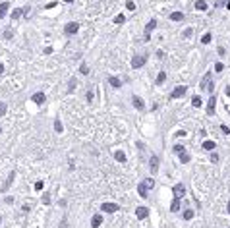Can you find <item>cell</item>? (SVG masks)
<instances>
[{
  "instance_id": "obj_6",
  "label": "cell",
  "mask_w": 230,
  "mask_h": 228,
  "mask_svg": "<svg viewBox=\"0 0 230 228\" xmlns=\"http://www.w3.org/2000/svg\"><path fill=\"white\" fill-rule=\"evenodd\" d=\"M186 91H188V87H186V85H178L176 89L170 93V99H180L182 95H186Z\"/></svg>"
},
{
  "instance_id": "obj_4",
  "label": "cell",
  "mask_w": 230,
  "mask_h": 228,
  "mask_svg": "<svg viewBox=\"0 0 230 228\" xmlns=\"http://www.w3.org/2000/svg\"><path fill=\"white\" fill-rule=\"evenodd\" d=\"M145 62H147V56H145V54H141V56L138 54V56H133V58H132V68L139 70V68H141V66L145 64Z\"/></svg>"
},
{
  "instance_id": "obj_44",
  "label": "cell",
  "mask_w": 230,
  "mask_h": 228,
  "mask_svg": "<svg viewBox=\"0 0 230 228\" xmlns=\"http://www.w3.org/2000/svg\"><path fill=\"white\" fill-rule=\"evenodd\" d=\"M186 135V131L184 130H180V131H176V137H184Z\"/></svg>"
},
{
  "instance_id": "obj_11",
  "label": "cell",
  "mask_w": 230,
  "mask_h": 228,
  "mask_svg": "<svg viewBox=\"0 0 230 228\" xmlns=\"http://www.w3.org/2000/svg\"><path fill=\"white\" fill-rule=\"evenodd\" d=\"M215 105H217V97H211L207 102V114H215Z\"/></svg>"
},
{
  "instance_id": "obj_42",
  "label": "cell",
  "mask_w": 230,
  "mask_h": 228,
  "mask_svg": "<svg viewBox=\"0 0 230 228\" xmlns=\"http://www.w3.org/2000/svg\"><path fill=\"white\" fill-rule=\"evenodd\" d=\"M6 112V105H4V102H0V114H4Z\"/></svg>"
},
{
  "instance_id": "obj_22",
  "label": "cell",
  "mask_w": 230,
  "mask_h": 228,
  "mask_svg": "<svg viewBox=\"0 0 230 228\" xmlns=\"http://www.w3.org/2000/svg\"><path fill=\"white\" fill-rule=\"evenodd\" d=\"M191 106L193 108H199L201 106V97H197V95H195V97H191Z\"/></svg>"
},
{
  "instance_id": "obj_30",
  "label": "cell",
  "mask_w": 230,
  "mask_h": 228,
  "mask_svg": "<svg viewBox=\"0 0 230 228\" xmlns=\"http://www.w3.org/2000/svg\"><path fill=\"white\" fill-rule=\"evenodd\" d=\"M80 72L83 73V76H87V73H89V68H87V64H81V66H80Z\"/></svg>"
},
{
  "instance_id": "obj_16",
  "label": "cell",
  "mask_w": 230,
  "mask_h": 228,
  "mask_svg": "<svg viewBox=\"0 0 230 228\" xmlns=\"http://www.w3.org/2000/svg\"><path fill=\"white\" fill-rule=\"evenodd\" d=\"M215 145H217L215 141H211V139H205V141H203V149H207V151H213V149H215Z\"/></svg>"
},
{
  "instance_id": "obj_41",
  "label": "cell",
  "mask_w": 230,
  "mask_h": 228,
  "mask_svg": "<svg viewBox=\"0 0 230 228\" xmlns=\"http://www.w3.org/2000/svg\"><path fill=\"white\" fill-rule=\"evenodd\" d=\"M191 33H193V29H186V31H184V33H182V35H184V37H190V35H191Z\"/></svg>"
},
{
  "instance_id": "obj_20",
  "label": "cell",
  "mask_w": 230,
  "mask_h": 228,
  "mask_svg": "<svg viewBox=\"0 0 230 228\" xmlns=\"http://www.w3.org/2000/svg\"><path fill=\"white\" fill-rule=\"evenodd\" d=\"M109 83H110L112 87H116V89H118V87L122 85V81H120L118 77H114V76H110V77H109Z\"/></svg>"
},
{
  "instance_id": "obj_25",
  "label": "cell",
  "mask_w": 230,
  "mask_h": 228,
  "mask_svg": "<svg viewBox=\"0 0 230 228\" xmlns=\"http://www.w3.org/2000/svg\"><path fill=\"white\" fill-rule=\"evenodd\" d=\"M211 37H213L211 33H205L203 37H201V43H203V45H209V43H211Z\"/></svg>"
},
{
  "instance_id": "obj_1",
  "label": "cell",
  "mask_w": 230,
  "mask_h": 228,
  "mask_svg": "<svg viewBox=\"0 0 230 228\" xmlns=\"http://www.w3.org/2000/svg\"><path fill=\"white\" fill-rule=\"evenodd\" d=\"M153 186H155V178H145L143 182H139V186H138L139 195H141V197H147V192H149Z\"/></svg>"
},
{
  "instance_id": "obj_28",
  "label": "cell",
  "mask_w": 230,
  "mask_h": 228,
  "mask_svg": "<svg viewBox=\"0 0 230 228\" xmlns=\"http://www.w3.org/2000/svg\"><path fill=\"white\" fill-rule=\"evenodd\" d=\"M126 21V18H124V14H118L116 18H114V23H124Z\"/></svg>"
},
{
  "instance_id": "obj_34",
  "label": "cell",
  "mask_w": 230,
  "mask_h": 228,
  "mask_svg": "<svg viewBox=\"0 0 230 228\" xmlns=\"http://www.w3.org/2000/svg\"><path fill=\"white\" fill-rule=\"evenodd\" d=\"M228 0H215V6H226Z\"/></svg>"
},
{
  "instance_id": "obj_31",
  "label": "cell",
  "mask_w": 230,
  "mask_h": 228,
  "mask_svg": "<svg viewBox=\"0 0 230 228\" xmlns=\"http://www.w3.org/2000/svg\"><path fill=\"white\" fill-rule=\"evenodd\" d=\"M215 70H217V73H220L222 70H224V64H222V62H217V64H215Z\"/></svg>"
},
{
  "instance_id": "obj_49",
  "label": "cell",
  "mask_w": 230,
  "mask_h": 228,
  "mask_svg": "<svg viewBox=\"0 0 230 228\" xmlns=\"http://www.w3.org/2000/svg\"><path fill=\"white\" fill-rule=\"evenodd\" d=\"M2 73H4V66L0 64V76H2Z\"/></svg>"
},
{
  "instance_id": "obj_17",
  "label": "cell",
  "mask_w": 230,
  "mask_h": 228,
  "mask_svg": "<svg viewBox=\"0 0 230 228\" xmlns=\"http://www.w3.org/2000/svg\"><path fill=\"white\" fill-rule=\"evenodd\" d=\"M195 10L205 12L207 10V2H205V0H197V2H195Z\"/></svg>"
},
{
  "instance_id": "obj_38",
  "label": "cell",
  "mask_w": 230,
  "mask_h": 228,
  "mask_svg": "<svg viewBox=\"0 0 230 228\" xmlns=\"http://www.w3.org/2000/svg\"><path fill=\"white\" fill-rule=\"evenodd\" d=\"M4 39H12V29H6L4 31Z\"/></svg>"
},
{
  "instance_id": "obj_9",
  "label": "cell",
  "mask_w": 230,
  "mask_h": 228,
  "mask_svg": "<svg viewBox=\"0 0 230 228\" xmlns=\"http://www.w3.org/2000/svg\"><path fill=\"white\" fill-rule=\"evenodd\" d=\"M155 27H157V21L155 19H151L149 23L145 25V41H149V35H151V31H153Z\"/></svg>"
},
{
  "instance_id": "obj_52",
  "label": "cell",
  "mask_w": 230,
  "mask_h": 228,
  "mask_svg": "<svg viewBox=\"0 0 230 228\" xmlns=\"http://www.w3.org/2000/svg\"><path fill=\"white\" fill-rule=\"evenodd\" d=\"M228 213H230V201H228Z\"/></svg>"
},
{
  "instance_id": "obj_26",
  "label": "cell",
  "mask_w": 230,
  "mask_h": 228,
  "mask_svg": "<svg viewBox=\"0 0 230 228\" xmlns=\"http://www.w3.org/2000/svg\"><path fill=\"white\" fill-rule=\"evenodd\" d=\"M54 130L58 131V134L62 131V122H60V118H56V120H54Z\"/></svg>"
},
{
  "instance_id": "obj_12",
  "label": "cell",
  "mask_w": 230,
  "mask_h": 228,
  "mask_svg": "<svg viewBox=\"0 0 230 228\" xmlns=\"http://www.w3.org/2000/svg\"><path fill=\"white\" fill-rule=\"evenodd\" d=\"M31 99H33V102H35V105H43V102H45V99H47V97H45V93H35V95H33Z\"/></svg>"
},
{
  "instance_id": "obj_19",
  "label": "cell",
  "mask_w": 230,
  "mask_h": 228,
  "mask_svg": "<svg viewBox=\"0 0 230 228\" xmlns=\"http://www.w3.org/2000/svg\"><path fill=\"white\" fill-rule=\"evenodd\" d=\"M101 222H103V217H101V215H95V217H93V220H91V226L97 228V226H101Z\"/></svg>"
},
{
  "instance_id": "obj_48",
  "label": "cell",
  "mask_w": 230,
  "mask_h": 228,
  "mask_svg": "<svg viewBox=\"0 0 230 228\" xmlns=\"http://www.w3.org/2000/svg\"><path fill=\"white\" fill-rule=\"evenodd\" d=\"M224 93H226V95H228V97H230V85H228V87H226V89H224Z\"/></svg>"
},
{
  "instance_id": "obj_27",
  "label": "cell",
  "mask_w": 230,
  "mask_h": 228,
  "mask_svg": "<svg viewBox=\"0 0 230 228\" xmlns=\"http://www.w3.org/2000/svg\"><path fill=\"white\" fill-rule=\"evenodd\" d=\"M184 218H186V220L193 218V211H191V209H186V211H184Z\"/></svg>"
},
{
  "instance_id": "obj_29",
  "label": "cell",
  "mask_w": 230,
  "mask_h": 228,
  "mask_svg": "<svg viewBox=\"0 0 230 228\" xmlns=\"http://www.w3.org/2000/svg\"><path fill=\"white\" fill-rule=\"evenodd\" d=\"M164 79H166V73H164V72H161V73H159V76H157V83H159V85H161V83L164 81Z\"/></svg>"
},
{
  "instance_id": "obj_37",
  "label": "cell",
  "mask_w": 230,
  "mask_h": 228,
  "mask_svg": "<svg viewBox=\"0 0 230 228\" xmlns=\"http://www.w3.org/2000/svg\"><path fill=\"white\" fill-rule=\"evenodd\" d=\"M182 151H186L184 145H174V153H182Z\"/></svg>"
},
{
  "instance_id": "obj_35",
  "label": "cell",
  "mask_w": 230,
  "mask_h": 228,
  "mask_svg": "<svg viewBox=\"0 0 230 228\" xmlns=\"http://www.w3.org/2000/svg\"><path fill=\"white\" fill-rule=\"evenodd\" d=\"M126 8H128V10H135V4L132 2V0H128V2H126Z\"/></svg>"
},
{
  "instance_id": "obj_33",
  "label": "cell",
  "mask_w": 230,
  "mask_h": 228,
  "mask_svg": "<svg viewBox=\"0 0 230 228\" xmlns=\"http://www.w3.org/2000/svg\"><path fill=\"white\" fill-rule=\"evenodd\" d=\"M43 203H45V205L50 203V193H45V195H43Z\"/></svg>"
},
{
  "instance_id": "obj_8",
  "label": "cell",
  "mask_w": 230,
  "mask_h": 228,
  "mask_svg": "<svg viewBox=\"0 0 230 228\" xmlns=\"http://www.w3.org/2000/svg\"><path fill=\"white\" fill-rule=\"evenodd\" d=\"M149 168H151V174H157V170H159V157H151V163H149Z\"/></svg>"
},
{
  "instance_id": "obj_18",
  "label": "cell",
  "mask_w": 230,
  "mask_h": 228,
  "mask_svg": "<svg viewBox=\"0 0 230 228\" xmlns=\"http://www.w3.org/2000/svg\"><path fill=\"white\" fill-rule=\"evenodd\" d=\"M8 8H10V4H8V2H2V4H0V19H2V18L6 16Z\"/></svg>"
},
{
  "instance_id": "obj_15",
  "label": "cell",
  "mask_w": 230,
  "mask_h": 228,
  "mask_svg": "<svg viewBox=\"0 0 230 228\" xmlns=\"http://www.w3.org/2000/svg\"><path fill=\"white\" fill-rule=\"evenodd\" d=\"M184 19V14L182 12H174V14H170V21H182Z\"/></svg>"
},
{
  "instance_id": "obj_54",
  "label": "cell",
  "mask_w": 230,
  "mask_h": 228,
  "mask_svg": "<svg viewBox=\"0 0 230 228\" xmlns=\"http://www.w3.org/2000/svg\"><path fill=\"white\" fill-rule=\"evenodd\" d=\"M228 112H230V106H228Z\"/></svg>"
},
{
  "instance_id": "obj_43",
  "label": "cell",
  "mask_w": 230,
  "mask_h": 228,
  "mask_svg": "<svg viewBox=\"0 0 230 228\" xmlns=\"http://www.w3.org/2000/svg\"><path fill=\"white\" fill-rule=\"evenodd\" d=\"M54 6H56V2H48V4L45 6V8H47V10H50V8H54Z\"/></svg>"
},
{
  "instance_id": "obj_24",
  "label": "cell",
  "mask_w": 230,
  "mask_h": 228,
  "mask_svg": "<svg viewBox=\"0 0 230 228\" xmlns=\"http://www.w3.org/2000/svg\"><path fill=\"white\" fill-rule=\"evenodd\" d=\"M21 14H23V10H19V8H16V10H14V12H12V19H14V21H18V19H19V16H21Z\"/></svg>"
},
{
  "instance_id": "obj_50",
  "label": "cell",
  "mask_w": 230,
  "mask_h": 228,
  "mask_svg": "<svg viewBox=\"0 0 230 228\" xmlns=\"http://www.w3.org/2000/svg\"><path fill=\"white\" fill-rule=\"evenodd\" d=\"M224 8H228V10H230V0H228V4H226V6H224Z\"/></svg>"
},
{
  "instance_id": "obj_7",
  "label": "cell",
  "mask_w": 230,
  "mask_h": 228,
  "mask_svg": "<svg viewBox=\"0 0 230 228\" xmlns=\"http://www.w3.org/2000/svg\"><path fill=\"white\" fill-rule=\"evenodd\" d=\"M118 209L120 207L116 203H103V205H101V211H103V213H116Z\"/></svg>"
},
{
  "instance_id": "obj_32",
  "label": "cell",
  "mask_w": 230,
  "mask_h": 228,
  "mask_svg": "<svg viewBox=\"0 0 230 228\" xmlns=\"http://www.w3.org/2000/svg\"><path fill=\"white\" fill-rule=\"evenodd\" d=\"M14 176H16V172H12V174H10V178H8V182H6L4 189H8V188H10V184H12V180H14Z\"/></svg>"
},
{
  "instance_id": "obj_53",
  "label": "cell",
  "mask_w": 230,
  "mask_h": 228,
  "mask_svg": "<svg viewBox=\"0 0 230 228\" xmlns=\"http://www.w3.org/2000/svg\"><path fill=\"white\" fill-rule=\"evenodd\" d=\"M0 222H2V217H0Z\"/></svg>"
},
{
  "instance_id": "obj_10",
  "label": "cell",
  "mask_w": 230,
  "mask_h": 228,
  "mask_svg": "<svg viewBox=\"0 0 230 228\" xmlns=\"http://www.w3.org/2000/svg\"><path fill=\"white\" fill-rule=\"evenodd\" d=\"M135 217H138V218H147V217H149V209H147V207H138Z\"/></svg>"
},
{
  "instance_id": "obj_51",
  "label": "cell",
  "mask_w": 230,
  "mask_h": 228,
  "mask_svg": "<svg viewBox=\"0 0 230 228\" xmlns=\"http://www.w3.org/2000/svg\"><path fill=\"white\" fill-rule=\"evenodd\" d=\"M64 2H74V0H64Z\"/></svg>"
},
{
  "instance_id": "obj_21",
  "label": "cell",
  "mask_w": 230,
  "mask_h": 228,
  "mask_svg": "<svg viewBox=\"0 0 230 228\" xmlns=\"http://www.w3.org/2000/svg\"><path fill=\"white\" fill-rule=\"evenodd\" d=\"M170 211H172V213H178V211H180V199H174V201H172Z\"/></svg>"
},
{
  "instance_id": "obj_5",
  "label": "cell",
  "mask_w": 230,
  "mask_h": 228,
  "mask_svg": "<svg viewBox=\"0 0 230 228\" xmlns=\"http://www.w3.org/2000/svg\"><path fill=\"white\" fill-rule=\"evenodd\" d=\"M77 29H80L77 21H70V23L64 25V33H66V35H74V33H77Z\"/></svg>"
},
{
  "instance_id": "obj_36",
  "label": "cell",
  "mask_w": 230,
  "mask_h": 228,
  "mask_svg": "<svg viewBox=\"0 0 230 228\" xmlns=\"http://www.w3.org/2000/svg\"><path fill=\"white\" fill-rule=\"evenodd\" d=\"M74 87H76V79H70V85H68V91L72 93V91H74Z\"/></svg>"
},
{
  "instance_id": "obj_14",
  "label": "cell",
  "mask_w": 230,
  "mask_h": 228,
  "mask_svg": "<svg viewBox=\"0 0 230 228\" xmlns=\"http://www.w3.org/2000/svg\"><path fill=\"white\" fill-rule=\"evenodd\" d=\"M114 159H116L118 163H126V155H124V151H114Z\"/></svg>"
},
{
  "instance_id": "obj_47",
  "label": "cell",
  "mask_w": 230,
  "mask_h": 228,
  "mask_svg": "<svg viewBox=\"0 0 230 228\" xmlns=\"http://www.w3.org/2000/svg\"><path fill=\"white\" fill-rule=\"evenodd\" d=\"M87 101H89V102L93 101V93H91V91H87Z\"/></svg>"
},
{
  "instance_id": "obj_13",
  "label": "cell",
  "mask_w": 230,
  "mask_h": 228,
  "mask_svg": "<svg viewBox=\"0 0 230 228\" xmlns=\"http://www.w3.org/2000/svg\"><path fill=\"white\" fill-rule=\"evenodd\" d=\"M132 102H133V106H135V108H138V110H143V108H145V105H143V99H139V97H135V95H133V97H132Z\"/></svg>"
},
{
  "instance_id": "obj_40",
  "label": "cell",
  "mask_w": 230,
  "mask_h": 228,
  "mask_svg": "<svg viewBox=\"0 0 230 228\" xmlns=\"http://www.w3.org/2000/svg\"><path fill=\"white\" fill-rule=\"evenodd\" d=\"M220 130H222V134H226V135L230 134V130H228V126H224V124H222V126H220Z\"/></svg>"
},
{
  "instance_id": "obj_39",
  "label": "cell",
  "mask_w": 230,
  "mask_h": 228,
  "mask_svg": "<svg viewBox=\"0 0 230 228\" xmlns=\"http://www.w3.org/2000/svg\"><path fill=\"white\" fill-rule=\"evenodd\" d=\"M211 163H219V155H217V153H213V155H211Z\"/></svg>"
},
{
  "instance_id": "obj_45",
  "label": "cell",
  "mask_w": 230,
  "mask_h": 228,
  "mask_svg": "<svg viewBox=\"0 0 230 228\" xmlns=\"http://www.w3.org/2000/svg\"><path fill=\"white\" fill-rule=\"evenodd\" d=\"M35 189H43V182H41V180H39L37 184H35Z\"/></svg>"
},
{
  "instance_id": "obj_3",
  "label": "cell",
  "mask_w": 230,
  "mask_h": 228,
  "mask_svg": "<svg viewBox=\"0 0 230 228\" xmlns=\"http://www.w3.org/2000/svg\"><path fill=\"white\" fill-rule=\"evenodd\" d=\"M172 193H174V199H182L186 195V186L184 184H176V186L172 188Z\"/></svg>"
},
{
  "instance_id": "obj_23",
  "label": "cell",
  "mask_w": 230,
  "mask_h": 228,
  "mask_svg": "<svg viewBox=\"0 0 230 228\" xmlns=\"http://www.w3.org/2000/svg\"><path fill=\"white\" fill-rule=\"evenodd\" d=\"M178 155H180V163H190V155H188V153H186V151H182V153H178Z\"/></svg>"
},
{
  "instance_id": "obj_55",
  "label": "cell",
  "mask_w": 230,
  "mask_h": 228,
  "mask_svg": "<svg viewBox=\"0 0 230 228\" xmlns=\"http://www.w3.org/2000/svg\"><path fill=\"white\" fill-rule=\"evenodd\" d=\"M0 131H2V128H0Z\"/></svg>"
},
{
  "instance_id": "obj_46",
  "label": "cell",
  "mask_w": 230,
  "mask_h": 228,
  "mask_svg": "<svg viewBox=\"0 0 230 228\" xmlns=\"http://www.w3.org/2000/svg\"><path fill=\"white\" fill-rule=\"evenodd\" d=\"M23 16H25V18H29V16H31V10H29V8L23 10Z\"/></svg>"
},
{
  "instance_id": "obj_2",
  "label": "cell",
  "mask_w": 230,
  "mask_h": 228,
  "mask_svg": "<svg viewBox=\"0 0 230 228\" xmlns=\"http://www.w3.org/2000/svg\"><path fill=\"white\" fill-rule=\"evenodd\" d=\"M199 87H201V91H203V89H207V91H211V93L215 91V85L211 83V73H209V72H207V73H205V76H203V81H201V83H199Z\"/></svg>"
}]
</instances>
